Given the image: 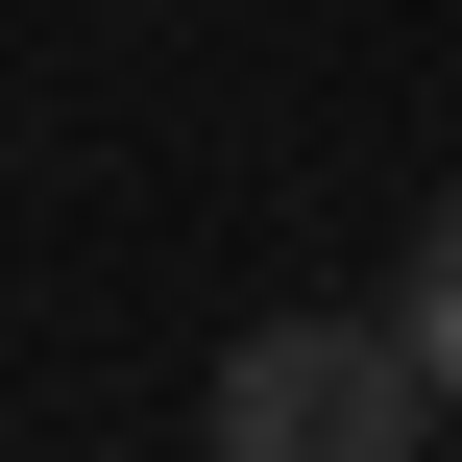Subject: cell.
I'll use <instances>...</instances> for the list:
<instances>
[{
    "instance_id": "1",
    "label": "cell",
    "mask_w": 462,
    "mask_h": 462,
    "mask_svg": "<svg viewBox=\"0 0 462 462\" xmlns=\"http://www.w3.org/2000/svg\"><path fill=\"white\" fill-rule=\"evenodd\" d=\"M414 414H439V365H414L390 292L244 317V341H219V462H414Z\"/></svg>"
},
{
    "instance_id": "2",
    "label": "cell",
    "mask_w": 462,
    "mask_h": 462,
    "mask_svg": "<svg viewBox=\"0 0 462 462\" xmlns=\"http://www.w3.org/2000/svg\"><path fill=\"white\" fill-rule=\"evenodd\" d=\"M390 317H414V365H439V414H462V195L414 219V268H390Z\"/></svg>"
}]
</instances>
